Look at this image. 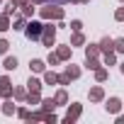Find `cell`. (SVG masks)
Instances as JSON below:
<instances>
[{
	"label": "cell",
	"mask_w": 124,
	"mask_h": 124,
	"mask_svg": "<svg viewBox=\"0 0 124 124\" xmlns=\"http://www.w3.org/2000/svg\"><path fill=\"white\" fill-rule=\"evenodd\" d=\"M17 117H20V119H27V117H29V109H27V107H17Z\"/></svg>",
	"instance_id": "37"
},
{
	"label": "cell",
	"mask_w": 124,
	"mask_h": 124,
	"mask_svg": "<svg viewBox=\"0 0 124 124\" xmlns=\"http://www.w3.org/2000/svg\"><path fill=\"white\" fill-rule=\"evenodd\" d=\"M27 22H29V20H27L22 12H17V15H15V22H12V29H15V32H24Z\"/></svg>",
	"instance_id": "12"
},
{
	"label": "cell",
	"mask_w": 124,
	"mask_h": 124,
	"mask_svg": "<svg viewBox=\"0 0 124 124\" xmlns=\"http://www.w3.org/2000/svg\"><path fill=\"white\" fill-rule=\"evenodd\" d=\"M100 44H85V56H100Z\"/></svg>",
	"instance_id": "26"
},
{
	"label": "cell",
	"mask_w": 124,
	"mask_h": 124,
	"mask_svg": "<svg viewBox=\"0 0 124 124\" xmlns=\"http://www.w3.org/2000/svg\"><path fill=\"white\" fill-rule=\"evenodd\" d=\"M12 83H10V76H0V95L3 97H12Z\"/></svg>",
	"instance_id": "6"
},
{
	"label": "cell",
	"mask_w": 124,
	"mask_h": 124,
	"mask_svg": "<svg viewBox=\"0 0 124 124\" xmlns=\"http://www.w3.org/2000/svg\"><path fill=\"white\" fill-rule=\"evenodd\" d=\"M100 51H102V54L114 51V39H112V37H102V39H100Z\"/></svg>",
	"instance_id": "15"
},
{
	"label": "cell",
	"mask_w": 124,
	"mask_h": 124,
	"mask_svg": "<svg viewBox=\"0 0 124 124\" xmlns=\"http://www.w3.org/2000/svg\"><path fill=\"white\" fill-rule=\"evenodd\" d=\"M119 3H122V5H124V0H119Z\"/></svg>",
	"instance_id": "44"
},
{
	"label": "cell",
	"mask_w": 124,
	"mask_h": 124,
	"mask_svg": "<svg viewBox=\"0 0 124 124\" xmlns=\"http://www.w3.org/2000/svg\"><path fill=\"white\" fill-rule=\"evenodd\" d=\"M44 114H46V112H44L41 107H39V109H32L29 117H27V122H44Z\"/></svg>",
	"instance_id": "24"
},
{
	"label": "cell",
	"mask_w": 124,
	"mask_h": 124,
	"mask_svg": "<svg viewBox=\"0 0 124 124\" xmlns=\"http://www.w3.org/2000/svg\"><path fill=\"white\" fill-rule=\"evenodd\" d=\"M3 68L10 73V71H15L17 68V56H5V61H3Z\"/></svg>",
	"instance_id": "23"
},
{
	"label": "cell",
	"mask_w": 124,
	"mask_h": 124,
	"mask_svg": "<svg viewBox=\"0 0 124 124\" xmlns=\"http://www.w3.org/2000/svg\"><path fill=\"white\" fill-rule=\"evenodd\" d=\"M56 54H58L61 61H71V56H73V46H71V44H61V46H56Z\"/></svg>",
	"instance_id": "8"
},
{
	"label": "cell",
	"mask_w": 124,
	"mask_h": 124,
	"mask_svg": "<svg viewBox=\"0 0 124 124\" xmlns=\"http://www.w3.org/2000/svg\"><path fill=\"white\" fill-rule=\"evenodd\" d=\"M34 8H37V5H34L32 0H29V3H27V5H24V8L20 10V12H22V15H24L27 20H32V17H34Z\"/></svg>",
	"instance_id": "25"
},
{
	"label": "cell",
	"mask_w": 124,
	"mask_h": 124,
	"mask_svg": "<svg viewBox=\"0 0 124 124\" xmlns=\"http://www.w3.org/2000/svg\"><path fill=\"white\" fill-rule=\"evenodd\" d=\"M44 122H46V124H56V122H58V117H56L54 112H46V114H44Z\"/></svg>",
	"instance_id": "35"
},
{
	"label": "cell",
	"mask_w": 124,
	"mask_h": 124,
	"mask_svg": "<svg viewBox=\"0 0 124 124\" xmlns=\"http://www.w3.org/2000/svg\"><path fill=\"white\" fill-rule=\"evenodd\" d=\"M0 97H3V95H0Z\"/></svg>",
	"instance_id": "46"
},
{
	"label": "cell",
	"mask_w": 124,
	"mask_h": 124,
	"mask_svg": "<svg viewBox=\"0 0 124 124\" xmlns=\"http://www.w3.org/2000/svg\"><path fill=\"white\" fill-rule=\"evenodd\" d=\"M119 71H122V76H124V61H122V63H119Z\"/></svg>",
	"instance_id": "43"
},
{
	"label": "cell",
	"mask_w": 124,
	"mask_h": 124,
	"mask_svg": "<svg viewBox=\"0 0 124 124\" xmlns=\"http://www.w3.org/2000/svg\"><path fill=\"white\" fill-rule=\"evenodd\" d=\"M41 88H44V80H41V78H34V76H32V78L27 80V90H29V93H41Z\"/></svg>",
	"instance_id": "14"
},
{
	"label": "cell",
	"mask_w": 124,
	"mask_h": 124,
	"mask_svg": "<svg viewBox=\"0 0 124 124\" xmlns=\"http://www.w3.org/2000/svg\"><path fill=\"white\" fill-rule=\"evenodd\" d=\"M68 44H71V46H85V34H83V32H73Z\"/></svg>",
	"instance_id": "20"
},
{
	"label": "cell",
	"mask_w": 124,
	"mask_h": 124,
	"mask_svg": "<svg viewBox=\"0 0 124 124\" xmlns=\"http://www.w3.org/2000/svg\"><path fill=\"white\" fill-rule=\"evenodd\" d=\"M8 29H12V20H10V15L0 12V32H8Z\"/></svg>",
	"instance_id": "21"
},
{
	"label": "cell",
	"mask_w": 124,
	"mask_h": 124,
	"mask_svg": "<svg viewBox=\"0 0 124 124\" xmlns=\"http://www.w3.org/2000/svg\"><path fill=\"white\" fill-rule=\"evenodd\" d=\"M122 107H124V102H122L119 97H107V100H105V109H107L109 114H119Z\"/></svg>",
	"instance_id": "5"
},
{
	"label": "cell",
	"mask_w": 124,
	"mask_h": 124,
	"mask_svg": "<svg viewBox=\"0 0 124 124\" xmlns=\"http://www.w3.org/2000/svg\"><path fill=\"white\" fill-rule=\"evenodd\" d=\"M117 124H124V114H117Z\"/></svg>",
	"instance_id": "41"
},
{
	"label": "cell",
	"mask_w": 124,
	"mask_h": 124,
	"mask_svg": "<svg viewBox=\"0 0 124 124\" xmlns=\"http://www.w3.org/2000/svg\"><path fill=\"white\" fill-rule=\"evenodd\" d=\"M63 73H66L71 80H78V78H80V73H83V68H80V66H76V63H68Z\"/></svg>",
	"instance_id": "13"
},
{
	"label": "cell",
	"mask_w": 124,
	"mask_h": 124,
	"mask_svg": "<svg viewBox=\"0 0 124 124\" xmlns=\"http://www.w3.org/2000/svg\"><path fill=\"white\" fill-rule=\"evenodd\" d=\"M46 63H49V66H58V63H61V58H58V54H56V51H51V49H49V56H46Z\"/></svg>",
	"instance_id": "29"
},
{
	"label": "cell",
	"mask_w": 124,
	"mask_h": 124,
	"mask_svg": "<svg viewBox=\"0 0 124 124\" xmlns=\"http://www.w3.org/2000/svg\"><path fill=\"white\" fill-rule=\"evenodd\" d=\"M68 29H71V32H80V29H83V22H80V20H71V27H68Z\"/></svg>",
	"instance_id": "34"
},
{
	"label": "cell",
	"mask_w": 124,
	"mask_h": 124,
	"mask_svg": "<svg viewBox=\"0 0 124 124\" xmlns=\"http://www.w3.org/2000/svg\"><path fill=\"white\" fill-rule=\"evenodd\" d=\"M34 5H46V0H32Z\"/></svg>",
	"instance_id": "42"
},
{
	"label": "cell",
	"mask_w": 124,
	"mask_h": 124,
	"mask_svg": "<svg viewBox=\"0 0 124 124\" xmlns=\"http://www.w3.org/2000/svg\"><path fill=\"white\" fill-rule=\"evenodd\" d=\"M46 3H58V5H63V3H71V0H46Z\"/></svg>",
	"instance_id": "40"
},
{
	"label": "cell",
	"mask_w": 124,
	"mask_h": 124,
	"mask_svg": "<svg viewBox=\"0 0 124 124\" xmlns=\"http://www.w3.org/2000/svg\"><path fill=\"white\" fill-rule=\"evenodd\" d=\"M73 5H85V3H90V0H71Z\"/></svg>",
	"instance_id": "39"
},
{
	"label": "cell",
	"mask_w": 124,
	"mask_h": 124,
	"mask_svg": "<svg viewBox=\"0 0 124 124\" xmlns=\"http://www.w3.org/2000/svg\"><path fill=\"white\" fill-rule=\"evenodd\" d=\"M0 112H3L5 117H12V114H17V107H15L12 97H5V102L0 105Z\"/></svg>",
	"instance_id": "9"
},
{
	"label": "cell",
	"mask_w": 124,
	"mask_h": 124,
	"mask_svg": "<svg viewBox=\"0 0 124 124\" xmlns=\"http://www.w3.org/2000/svg\"><path fill=\"white\" fill-rule=\"evenodd\" d=\"M58 85H61V88H66V85H71V78H68L66 73H58Z\"/></svg>",
	"instance_id": "33"
},
{
	"label": "cell",
	"mask_w": 124,
	"mask_h": 124,
	"mask_svg": "<svg viewBox=\"0 0 124 124\" xmlns=\"http://www.w3.org/2000/svg\"><path fill=\"white\" fill-rule=\"evenodd\" d=\"M27 95H29V90L22 88V85H17V88L12 90V100H17V102H27Z\"/></svg>",
	"instance_id": "17"
},
{
	"label": "cell",
	"mask_w": 124,
	"mask_h": 124,
	"mask_svg": "<svg viewBox=\"0 0 124 124\" xmlns=\"http://www.w3.org/2000/svg\"><path fill=\"white\" fill-rule=\"evenodd\" d=\"M41 32H44V22H39V20H29L27 22V27H24V34H27V39H32V41H37V39H41Z\"/></svg>",
	"instance_id": "3"
},
{
	"label": "cell",
	"mask_w": 124,
	"mask_h": 124,
	"mask_svg": "<svg viewBox=\"0 0 124 124\" xmlns=\"http://www.w3.org/2000/svg\"><path fill=\"white\" fill-rule=\"evenodd\" d=\"M8 51H10V41L8 39H0V56H5Z\"/></svg>",
	"instance_id": "32"
},
{
	"label": "cell",
	"mask_w": 124,
	"mask_h": 124,
	"mask_svg": "<svg viewBox=\"0 0 124 124\" xmlns=\"http://www.w3.org/2000/svg\"><path fill=\"white\" fill-rule=\"evenodd\" d=\"M39 17H41L44 22H46V20H56V22H58V20H63V17H66V10L61 8L58 3H54V5L46 3V5L39 8Z\"/></svg>",
	"instance_id": "1"
},
{
	"label": "cell",
	"mask_w": 124,
	"mask_h": 124,
	"mask_svg": "<svg viewBox=\"0 0 124 124\" xmlns=\"http://www.w3.org/2000/svg\"><path fill=\"white\" fill-rule=\"evenodd\" d=\"M88 97H90V102H102L105 100V88L102 85H93L88 90Z\"/></svg>",
	"instance_id": "7"
},
{
	"label": "cell",
	"mask_w": 124,
	"mask_h": 124,
	"mask_svg": "<svg viewBox=\"0 0 124 124\" xmlns=\"http://www.w3.org/2000/svg\"><path fill=\"white\" fill-rule=\"evenodd\" d=\"M83 66H85L88 71H93V73H95V71L102 66V61H100V56H85V63H83Z\"/></svg>",
	"instance_id": "10"
},
{
	"label": "cell",
	"mask_w": 124,
	"mask_h": 124,
	"mask_svg": "<svg viewBox=\"0 0 124 124\" xmlns=\"http://www.w3.org/2000/svg\"><path fill=\"white\" fill-rule=\"evenodd\" d=\"M102 66H117V51L102 54Z\"/></svg>",
	"instance_id": "22"
},
{
	"label": "cell",
	"mask_w": 124,
	"mask_h": 124,
	"mask_svg": "<svg viewBox=\"0 0 124 124\" xmlns=\"http://www.w3.org/2000/svg\"><path fill=\"white\" fill-rule=\"evenodd\" d=\"M41 80H44V85H58V73L44 71V73H41Z\"/></svg>",
	"instance_id": "16"
},
{
	"label": "cell",
	"mask_w": 124,
	"mask_h": 124,
	"mask_svg": "<svg viewBox=\"0 0 124 124\" xmlns=\"http://www.w3.org/2000/svg\"><path fill=\"white\" fill-rule=\"evenodd\" d=\"M0 3H3V0H0Z\"/></svg>",
	"instance_id": "45"
},
{
	"label": "cell",
	"mask_w": 124,
	"mask_h": 124,
	"mask_svg": "<svg viewBox=\"0 0 124 124\" xmlns=\"http://www.w3.org/2000/svg\"><path fill=\"white\" fill-rule=\"evenodd\" d=\"M44 112H54L56 107H58V102L54 100V97H41V105H39Z\"/></svg>",
	"instance_id": "18"
},
{
	"label": "cell",
	"mask_w": 124,
	"mask_h": 124,
	"mask_svg": "<svg viewBox=\"0 0 124 124\" xmlns=\"http://www.w3.org/2000/svg\"><path fill=\"white\" fill-rule=\"evenodd\" d=\"M56 32H58V24H51V20L44 22V32H41V44L46 49H51L56 44Z\"/></svg>",
	"instance_id": "2"
},
{
	"label": "cell",
	"mask_w": 124,
	"mask_h": 124,
	"mask_svg": "<svg viewBox=\"0 0 124 124\" xmlns=\"http://www.w3.org/2000/svg\"><path fill=\"white\" fill-rule=\"evenodd\" d=\"M114 51H117V54H124V37L114 39Z\"/></svg>",
	"instance_id": "31"
},
{
	"label": "cell",
	"mask_w": 124,
	"mask_h": 124,
	"mask_svg": "<svg viewBox=\"0 0 124 124\" xmlns=\"http://www.w3.org/2000/svg\"><path fill=\"white\" fill-rule=\"evenodd\" d=\"M27 105H29V107L41 105V93H29V95H27Z\"/></svg>",
	"instance_id": "27"
},
{
	"label": "cell",
	"mask_w": 124,
	"mask_h": 124,
	"mask_svg": "<svg viewBox=\"0 0 124 124\" xmlns=\"http://www.w3.org/2000/svg\"><path fill=\"white\" fill-rule=\"evenodd\" d=\"M12 3H15V5H17V8H20V10H22V8H24V5H27V3H29V0H12Z\"/></svg>",
	"instance_id": "38"
},
{
	"label": "cell",
	"mask_w": 124,
	"mask_h": 124,
	"mask_svg": "<svg viewBox=\"0 0 124 124\" xmlns=\"http://www.w3.org/2000/svg\"><path fill=\"white\" fill-rule=\"evenodd\" d=\"M107 78H109V73H107V68H102V66H100V68L95 71V80H97V83H105Z\"/></svg>",
	"instance_id": "28"
},
{
	"label": "cell",
	"mask_w": 124,
	"mask_h": 124,
	"mask_svg": "<svg viewBox=\"0 0 124 124\" xmlns=\"http://www.w3.org/2000/svg\"><path fill=\"white\" fill-rule=\"evenodd\" d=\"M54 100L58 102V107H68V93H66V88H61V90H56V95H54Z\"/></svg>",
	"instance_id": "19"
},
{
	"label": "cell",
	"mask_w": 124,
	"mask_h": 124,
	"mask_svg": "<svg viewBox=\"0 0 124 124\" xmlns=\"http://www.w3.org/2000/svg\"><path fill=\"white\" fill-rule=\"evenodd\" d=\"M17 10H20V8L12 3V0H10V3L5 5V15H10V17H15V15H17Z\"/></svg>",
	"instance_id": "30"
},
{
	"label": "cell",
	"mask_w": 124,
	"mask_h": 124,
	"mask_svg": "<svg viewBox=\"0 0 124 124\" xmlns=\"http://www.w3.org/2000/svg\"><path fill=\"white\" fill-rule=\"evenodd\" d=\"M46 66H49V63L41 61V58H32V61H29V71H32V73H44Z\"/></svg>",
	"instance_id": "11"
},
{
	"label": "cell",
	"mask_w": 124,
	"mask_h": 124,
	"mask_svg": "<svg viewBox=\"0 0 124 124\" xmlns=\"http://www.w3.org/2000/svg\"><path fill=\"white\" fill-rule=\"evenodd\" d=\"M80 114H83V105H80V102H71L68 109H66L63 122H66V124H76V122L80 119Z\"/></svg>",
	"instance_id": "4"
},
{
	"label": "cell",
	"mask_w": 124,
	"mask_h": 124,
	"mask_svg": "<svg viewBox=\"0 0 124 124\" xmlns=\"http://www.w3.org/2000/svg\"><path fill=\"white\" fill-rule=\"evenodd\" d=\"M114 22H124V8H117L114 10Z\"/></svg>",
	"instance_id": "36"
}]
</instances>
